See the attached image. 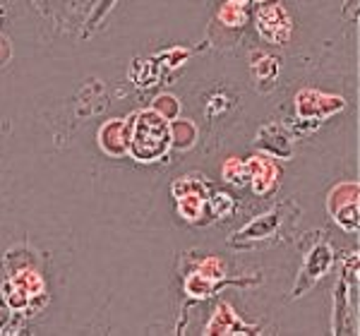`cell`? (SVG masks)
Listing matches in <instances>:
<instances>
[{"label": "cell", "instance_id": "cell-1", "mask_svg": "<svg viewBox=\"0 0 360 336\" xmlns=\"http://www.w3.org/2000/svg\"><path fill=\"white\" fill-rule=\"evenodd\" d=\"M171 149V120L159 115L154 108H144L130 115V147L132 159L152 164L164 159Z\"/></svg>", "mask_w": 360, "mask_h": 336}, {"label": "cell", "instance_id": "cell-2", "mask_svg": "<svg viewBox=\"0 0 360 336\" xmlns=\"http://www.w3.org/2000/svg\"><path fill=\"white\" fill-rule=\"evenodd\" d=\"M255 22H257V32L264 41L276 44V46H286L291 41L293 20L283 5H276V3L259 5L257 15H255Z\"/></svg>", "mask_w": 360, "mask_h": 336}, {"label": "cell", "instance_id": "cell-3", "mask_svg": "<svg viewBox=\"0 0 360 336\" xmlns=\"http://www.w3.org/2000/svg\"><path fill=\"white\" fill-rule=\"evenodd\" d=\"M346 108V101L341 96H334V94H324V91H317V89H300L295 94V113L298 118L303 120H327L332 118L334 113L344 111Z\"/></svg>", "mask_w": 360, "mask_h": 336}, {"label": "cell", "instance_id": "cell-4", "mask_svg": "<svg viewBox=\"0 0 360 336\" xmlns=\"http://www.w3.org/2000/svg\"><path fill=\"white\" fill-rule=\"evenodd\" d=\"M332 264H334L332 245L319 243L317 247H312V252L307 254L303 269H300V274H298V281H295V286H293V298H300L303 293L310 291V288L332 269Z\"/></svg>", "mask_w": 360, "mask_h": 336}, {"label": "cell", "instance_id": "cell-5", "mask_svg": "<svg viewBox=\"0 0 360 336\" xmlns=\"http://www.w3.org/2000/svg\"><path fill=\"white\" fill-rule=\"evenodd\" d=\"M283 221V207H276V209H269L264 212L262 217H257L255 221H250L248 226H243L240 231L229 238V245H236V247H252L255 243L259 240H266L278 231V226Z\"/></svg>", "mask_w": 360, "mask_h": 336}, {"label": "cell", "instance_id": "cell-6", "mask_svg": "<svg viewBox=\"0 0 360 336\" xmlns=\"http://www.w3.org/2000/svg\"><path fill=\"white\" fill-rule=\"evenodd\" d=\"M245 166H248V173H250L248 185L252 188L255 195L264 197V195H269L271 190H276L281 171H278V166L274 164V159L262 156V154H255L245 161Z\"/></svg>", "mask_w": 360, "mask_h": 336}, {"label": "cell", "instance_id": "cell-7", "mask_svg": "<svg viewBox=\"0 0 360 336\" xmlns=\"http://www.w3.org/2000/svg\"><path fill=\"white\" fill-rule=\"evenodd\" d=\"M98 147L103 154L120 159L130 147V118H111L98 130Z\"/></svg>", "mask_w": 360, "mask_h": 336}, {"label": "cell", "instance_id": "cell-8", "mask_svg": "<svg viewBox=\"0 0 360 336\" xmlns=\"http://www.w3.org/2000/svg\"><path fill=\"white\" fill-rule=\"evenodd\" d=\"M257 144L274 159H291L293 156V140L283 125H264L257 132Z\"/></svg>", "mask_w": 360, "mask_h": 336}, {"label": "cell", "instance_id": "cell-9", "mask_svg": "<svg viewBox=\"0 0 360 336\" xmlns=\"http://www.w3.org/2000/svg\"><path fill=\"white\" fill-rule=\"evenodd\" d=\"M205 334H219V336H231V334H255V327H250L236 315V310L229 303H221L214 310L212 320H209Z\"/></svg>", "mask_w": 360, "mask_h": 336}, {"label": "cell", "instance_id": "cell-10", "mask_svg": "<svg viewBox=\"0 0 360 336\" xmlns=\"http://www.w3.org/2000/svg\"><path fill=\"white\" fill-rule=\"evenodd\" d=\"M197 125L193 120L185 118H173L171 120V147L178 149V152H188L197 144Z\"/></svg>", "mask_w": 360, "mask_h": 336}, {"label": "cell", "instance_id": "cell-11", "mask_svg": "<svg viewBox=\"0 0 360 336\" xmlns=\"http://www.w3.org/2000/svg\"><path fill=\"white\" fill-rule=\"evenodd\" d=\"M176 205H178V214L188 224H202V217L209 214L207 197L202 195H180L176 197Z\"/></svg>", "mask_w": 360, "mask_h": 336}, {"label": "cell", "instance_id": "cell-12", "mask_svg": "<svg viewBox=\"0 0 360 336\" xmlns=\"http://www.w3.org/2000/svg\"><path fill=\"white\" fill-rule=\"evenodd\" d=\"M224 281H212L207 279L205 274H200V271H190L188 276H185V293L190 295V298H197V300H205L209 298L214 291H219L221 288Z\"/></svg>", "mask_w": 360, "mask_h": 336}, {"label": "cell", "instance_id": "cell-13", "mask_svg": "<svg viewBox=\"0 0 360 336\" xmlns=\"http://www.w3.org/2000/svg\"><path fill=\"white\" fill-rule=\"evenodd\" d=\"M10 281H13L17 288H22L29 298H39V295L46 293V283L41 276H39L37 269H17L15 274L10 276Z\"/></svg>", "mask_w": 360, "mask_h": 336}, {"label": "cell", "instance_id": "cell-14", "mask_svg": "<svg viewBox=\"0 0 360 336\" xmlns=\"http://www.w3.org/2000/svg\"><path fill=\"white\" fill-rule=\"evenodd\" d=\"M360 197V185L356 181H346V183H339L334 185L332 190H329V197H327V209L329 214L336 212L339 207L348 205V202H356Z\"/></svg>", "mask_w": 360, "mask_h": 336}, {"label": "cell", "instance_id": "cell-15", "mask_svg": "<svg viewBox=\"0 0 360 336\" xmlns=\"http://www.w3.org/2000/svg\"><path fill=\"white\" fill-rule=\"evenodd\" d=\"M334 221L346 231V233H358L360 231V200L348 202V205L339 207L336 212H332Z\"/></svg>", "mask_w": 360, "mask_h": 336}, {"label": "cell", "instance_id": "cell-16", "mask_svg": "<svg viewBox=\"0 0 360 336\" xmlns=\"http://www.w3.org/2000/svg\"><path fill=\"white\" fill-rule=\"evenodd\" d=\"M221 178L229 185H236V188H243V185L250 183V173H248V166L243 159H238V156H231V159H226V164L221 168Z\"/></svg>", "mask_w": 360, "mask_h": 336}, {"label": "cell", "instance_id": "cell-17", "mask_svg": "<svg viewBox=\"0 0 360 336\" xmlns=\"http://www.w3.org/2000/svg\"><path fill=\"white\" fill-rule=\"evenodd\" d=\"M278 72V60L266 53H255L252 56V75L259 79V82H271L276 79Z\"/></svg>", "mask_w": 360, "mask_h": 336}, {"label": "cell", "instance_id": "cell-18", "mask_svg": "<svg viewBox=\"0 0 360 336\" xmlns=\"http://www.w3.org/2000/svg\"><path fill=\"white\" fill-rule=\"evenodd\" d=\"M171 193H173V197H180V195H202V197H209V185L202 181L200 176H183L180 181L173 183Z\"/></svg>", "mask_w": 360, "mask_h": 336}, {"label": "cell", "instance_id": "cell-19", "mask_svg": "<svg viewBox=\"0 0 360 336\" xmlns=\"http://www.w3.org/2000/svg\"><path fill=\"white\" fill-rule=\"evenodd\" d=\"M219 22H221L224 27H231V29H238V27H243L248 22V13H245V8L243 5H236V3H226L219 8Z\"/></svg>", "mask_w": 360, "mask_h": 336}, {"label": "cell", "instance_id": "cell-20", "mask_svg": "<svg viewBox=\"0 0 360 336\" xmlns=\"http://www.w3.org/2000/svg\"><path fill=\"white\" fill-rule=\"evenodd\" d=\"M207 207H209V214H212L214 219H226V217L233 214L236 202L229 193H217V195L207 197Z\"/></svg>", "mask_w": 360, "mask_h": 336}, {"label": "cell", "instance_id": "cell-21", "mask_svg": "<svg viewBox=\"0 0 360 336\" xmlns=\"http://www.w3.org/2000/svg\"><path fill=\"white\" fill-rule=\"evenodd\" d=\"M195 269L200 271V274H205L207 279H212V281H224V276H226V264H224V259H219V257L200 259Z\"/></svg>", "mask_w": 360, "mask_h": 336}, {"label": "cell", "instance_id": "cell-22", "mask_svg": "<svg viewBox=\"0 0 360 336\" xmlns=\"http://www.w3.org/2000/svg\"><path fill=\"white\" fill-rule=\"evenodd\" d=\"M3 298H5V303H8V308H10V310H22V308H27L29 300H32L25 291H22V288H17L10 279H8V283L3 286Z\"/></svg>", "mask_w": 360, "mask_h": 336}, {"label": "cell", "instance_id": "cell-23", "mask_svg": "<svg viewBox=\"0 0 360 336\" xmlns=\"http://www.w3.org/2000/svg\"><path fill=\"white\" fill-rule=\"evenodd\" d=\"M152 108L159 115H164L166 120H173V118H178V113H180V103H178V98L176 96H171V94H164V96H156L154 98V103H152Z\"/></svg>", "mask_w": 360, "mask_h": 336}, {"label": "cell", "instance_id": "cell-24", "mask_svg": "<svg viewBox=\"0 0 360 336\" xmlns=\"http://www.w3.org/2000/svg\"><path fill=\"white\" fill-rule=\"evenodd\" d=\"M113 3H115V0H98V8H96L94 17H91V27L96 25V20H98V17H101V20H103V15H106L108 10L113 8Z\"/></svg>", "mask_w": 360, "mask_h": 336}, {"label": "cell", "instance_id": "cell-25", "mask_svg": "<svg viewBox=\"0 0 360 336\" xmlns=\"http://www.w3.org/2000/svg\"><path fill=\"white\" fill-rule=\"evenodd\" d=\"M8 56H10V46H8V41H3V39H0V63L8 60Z\"/></svg>", "mask_w": 360, "mask_h": 336}, {"label": "cell", "instance_id": "cell-26", "mask_svg": "<svg viewBox=\"0 0 360 336\" xmlns=\"http://www.w3.org/2000/svg\"><path fill=\"white\" fill-rule=\"evenodd\" d=\"M229 3H236V5H248L250 0H229Z\"/></svg>", "mask_w": 360, "mask_h": 336}, {"label": "cell", "instance_id": "cell-27", "mask_svg": "<svg viewBox=\"0 0 360 336\" xmlns=\"http://www.w3.org/2000/svg\"><path fill=\"white\" fill-rule=\"evenodd\" d=\"M255 3H259V5H264V3H271V0H255Z\"/></svg>", "mask_w": 360, "mask_h": 336}, {"label": "cell", "instance_id": "cell-28", "mask_svg": "<svg viewBox=\"0 0 360 336\" xmlns=\"http://www.w3.org/2000/svg\"><path fill=\"white\" fill-rule=\"evenodd\" d=\"M0 20H3V10H0Z\"/></svg>", "mask_w": 360, "mask_h": 336}]
</instances>
